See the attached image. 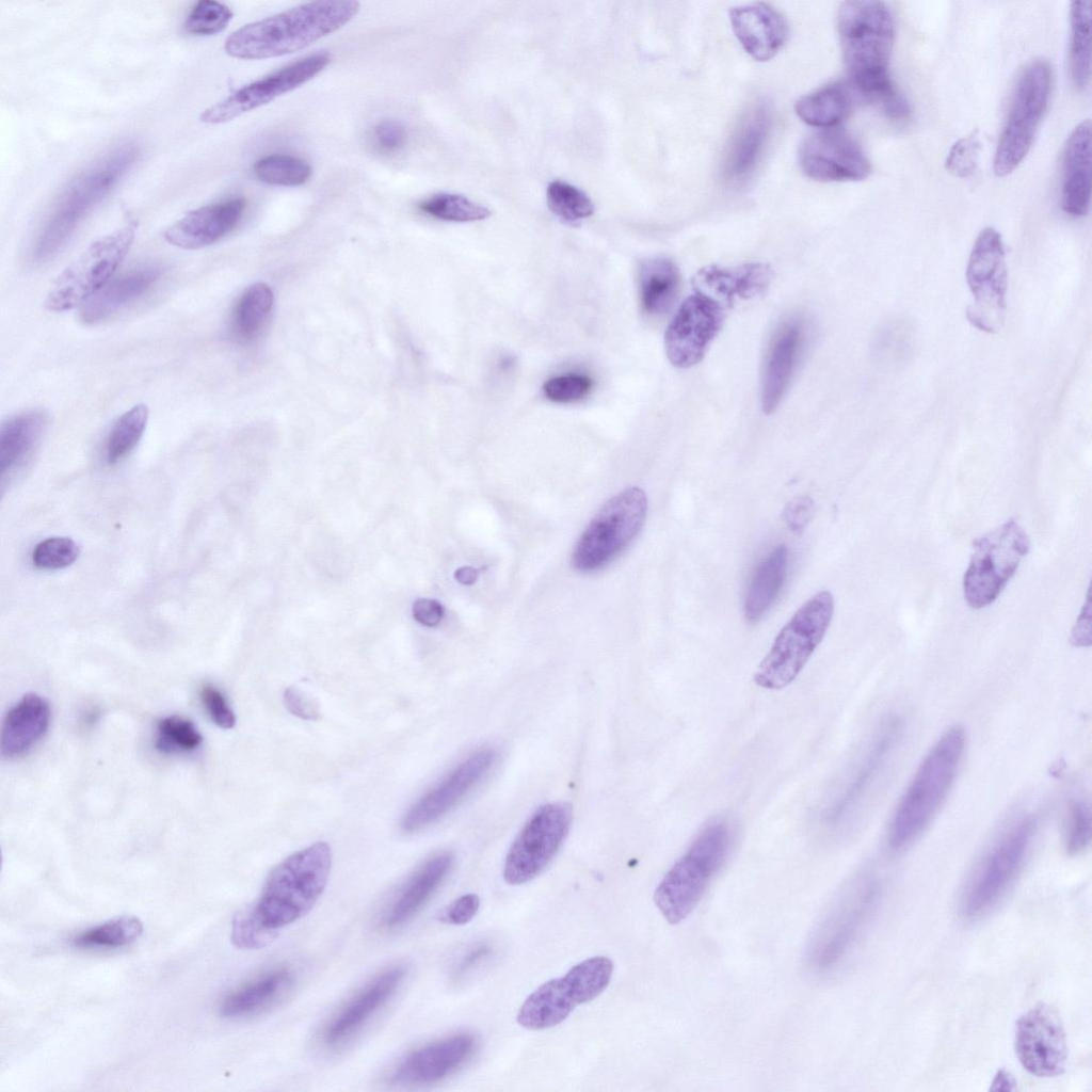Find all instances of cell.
<instances>
[{
  "label": "cell",
  "instance_id": "obj_55",
  "mask_svg": "<svg viewBox=\"0 0 1092 1092\" xmlns=\"http://www.w3.org/2000/svg\"><path fill=\"white\" fill-rule=\"evenodd\" d=\"M480 898L476 894H465L451 902L441 913L440 920L450 925H465L478 913Z\"/></svg>",
  "mask_w": 1092,
  "mask_h": 1092
},
{
  "label": "cell",
  "instance_id": "obj_13",
  "mask_svg": "<svg viewBox=\"0 0 1092 1092\" xmlns=\"http://www.w3.org/2000/svg\"><path fill=\"white\" fill-rule=\"evenodd\" d=\"M966 280L973 303L966 316L978 330L997 333L1006 315L1007 268L1000 234L986 227L978 235L967 263Z\"/></svg>",
  "mask_w": 1092,
  "mask_h": 1092
},
{
  "label": "cell",
  "instance_id": "obj_35",
  "mask_svg": "<svg viewBox=\"0 0 1092 1092\" xmlns=\"http://www.w3.org/2000/svg\"><path fill=\"white\" fill-rule=\"evenodd\" d=\"M576 1006L565 979H550L526 998L518 1010L517 1022L529 1030L551 1028L562 1023Z\"/></svg>",
  "mask_w": 1092,
  "mask_h": 1092
},
{
  "label": "cell",
  "instance_id": "obj_36",
  "mask_svg": "<svg viewBox=\"0 0 1092 1092\" xmlns=\"http://www.w3.org/2000/svg\"><path fill=\"white\" fill-rule=\"evenodd\" d=\"M788 548L777 545L757 566L750 582L743 613L749 623H757L770 610L784 585L788 567Z\"/></svg>",
  "mask_w": 1092,
  "mask_h": 1092
},
{
  "label": "cell",
  "instance_id": "obj_8",
  "mask_svg": "<svg viewBox=\"0 0 1092 1092\" xmlns=\"http://www.w3.org/2000/svg\"><path fill=\"white\" fill-rule=\"evenodd\" d=\"M1051 79L1044 59H1034L1021 70L994 152L996 176L1011 174L1028 155L1048 106Z\"/></svg>",
  "mask_w": 1092,
  "mask_h": 1092
},
{
  "label": "cell",
  "instance_id": "obj_45",
  "mask_svg": "<svg viewBox=\"0 0 1092 1092\" xmlns=\"http://www.w3.org/2000/svg\"><path fill=\"white\" fill-rule=\"evenodd\" d=\"M428 215L448 222L480 221L491 215V210L461 194L437 193L419 205Z\"/></svg>",
  "mask_w": 1092,
  "mask_h": 1092
},
{
  "label": "cell",
  "instance_id": "obj_28",
  "mask_svg": "<svg viewBox=\"0 0 1092 1092\" xmlns=\"http://www.w3.org/2000/svg\"><path fill=\"white\" fill-rule=\"evenodd\" d=\"M770 124L766 103H755L741 115L724 154L722 172L727 180L743 179L753 171L768 139Z\"/></svg>",
  "mask_w": 1092,
  "mask_h": 1092
},
{
  "label": "cell",
  "instance_id": "obj_30",
  "mask_svg": "<svg viewBox=\"0 0 1092 1092\" xmlns=\"http://www.w3.org/2000/svg\"><path fill=\"white\" fill-rule=\"evenodd\" d=\"M50 724L48 702L36 693L25 694L4 716L1 753L17 758L29 753L46 735Z\"/></svg>",
  "mask_w": 1092,
  "mask_h": 1092
},
{
  "label": "cell",
  "instance_id": "obj_43",
  "mask_svg": "<svg viewBox=\"0 0 1092 1092\" xmlns=\"http://www.w3.org/2000/svg\"><path fill=\"white\" fill-rule=\"evenodd\" d=\"M148 416L147 405L139 403L114 421L106 443V459L109 464L117 463L138 445L146 429Z\"/></svg>",
  "mask_w": 1092,
  "mask_h": 1092
},
{
  "label": "cell",
  "instance_id": "obj_5",
  "mask_svg": "<svg viewBox=\"0 0 1092 1092\" xmlns=\"http://www.w3.org/2000/svg\"><path fill=\"white\" fill-rule=\"evenodd\" d=\"M965 749L962 727L947 729L927 753L903 792L888 829V842L901 849L915 840L944 804Z\"/></svg>",
  "mask_w": 1092,
  "mask_h": 1092
},
{
  "label": "cell",
  "instance_id": "obj_12",
  "mask_svg": "<svg viewBox=\"0 0 1092 1092\" xmlns=\"http://www.w3.org/2000/svg\"><path fill=\"white\" fill-rule=\"evenodd\" d=\"M1034 828L1030 817L1018 820L984 854L961 896L960 909L965 917L980 916L1006 893L1023 867Z\"/></svg>",
  "mask_w": 1092,
  "mask_h": 1092
},
{
  "label": "cell",
  "instance_id": "obj_60",
  "mask_svg": "<svg viewBox=\"0 0 1092 1092\" xmlns=\"http://www.w3.org/2000/svg\"><path fill=\"white\" fill-rule=\"evenodd\" d=\"M489 952V947L486 945H478L468 951L462 959L457 966V973L466 971L468 968L476 965L481 959H483Z\"/></svg>",
  "mask_w": 1092,
  "mask_h": 1092
},
{
  "label": "cell",
  "instance_id": "obj_37",
  "mask_svg": "<svg viewBox=\"0 0 1092 1092\" xmlns=\"http://www.w3.org/2000/svg\"><path fill=\"white\" fill-rule=\"evenodd\" d=\"M639 293L644 312L649 316L664 315L675 302L680 275L677 266L665 257H652L639 267Z\"/></svg>",
  "mask_w": 1092,
  "mask_h": 1092
},
{
  "label": "cell",
  "instance_id": "obj_34",
  "mask_svg": "<svg viewBox=\"0 0 1092 1092\" xmlns=\"http://www.w3.org/2000/svg\"><path fill=\"white\" fill-rule=\"evenodd\" d=\"M160 267H144L124 274L89 299L80 309V320L95 324L145 294L162 276Z\"/></svg>",
  "mask_w": 1092,
  "mask_h": 1092
},
{
  "label": "cell",
  "instance_id": "obj_9",
  "mask_svg": "<svg viewBox=\"0 0 1092 1092\" xmlns=\"http://www.w3.org/2000/svg\"><path fill=\"white\" fill-rule=\"evenodd\" d=\"M647 514V497L638 486L613 496L592 518L579 536L571 563L580 573L605 568L629 546L642 529Z\"/></svg>",
  "mask_w": 1092,
  "mask_h": 1092
},
{
  "label": "cell",
  "instance_id": "obj_21",
  "mask_svg": "<svg viewBox=\"0 0 1092 1092\" xmlns=\"http://www.w3.org/2000/svg\"><path fill=\"white\" fill-rule=\"evenodd\" d=\"M476 1038L456 1033L407 1054L395 1067L390 1081L395 1085H428L440 1081L461 1065L473 1051Z\"/></svg>",
  "mask_w": 1092,
  "mask_h": 1092
},
{
  "label": "cell",
  "instance_id": "obj_23",
  "mask_svg": "<svg viewBox=\"0 0 1092 1092\" xmlns=\"http://www.w3.org/2000/svg\"><path fill=\"white\" fill-rule=\"evenodd\" d=\"M405 975L403 965H394L373 977L331 1018L323 1042L336 1046L353 1037L394 995Z\"/></svg>",
  "mask_w": 1092,
  "mask_h": 1092
},
{
  "label": "cell",
  "instance_id": "obj_39",
  "mask_svg": "<svg viewBox=\"0 0 1092 1092\" xmlns=\"http://www.w3.org/2000/svg\"><path fill=\"white\" fill-rule=\"evenodd\" d=\"M274 294L270 286L256 283L238 299L231 315L230 330L239 342L254 340L264 326L272 310Z\"/></svg>",
  "mask_w": 1092,
  "mask_h": 1092
},
{
  "label": "cell",
  "instance_id": "obj_44",
  "mask_svg": "<svg viewBox=\"0 0 1092 1092\" xmlns=\"http://www.w3.org/2000/svg\"><path fill=\"white\" fill-rule=\"evenodd\" d=\"M253 173L258 180L269 184L295 187L309 179L311 166L301 158L274 154L257 160Z\"/></svg>",
  "mask_w": 1092,
  "mask_h": 1092
},
{
  "label": "cell",
  "instance_id": "obj_27",
  "mask_svg": "<svg viewBox=\"0 0 1092 1092\" xmlns=\"http://www.w3.org/2000/svg\"><path fill=\"white\" fill-rule=\"evenodd\" d=\"M1091 199V122H1081L1070 134L1062 159L1061 208L1072 218L1089 211Z\"/></svg>",
  "mask_w": 1092,
  "mask_h": 1092
},
{
  "label": "cell",
  "instance_id": "obj_33",
  "mask_svg": "<svg viewBox=\"0 0 1092 1092\" xmlns=\"http://www.w3.org/2000/svg\"><path fill=\"white\" fill-rule=\"evenodd\" d=\"M290 968L279 966L230 991L222 999L219 1012L225 1018L258 1014L282 999L293 984Z\"/></svg>",
  "mask_w": 1092,
  "mask_h": 1092
},
{
  "label": "cell",
  "instance_id": "obj_24",
  "mask_svg": "<svg viewBox=\"0 0 1092 1092\" xmlns=\"http://www.w3.org/2000/svg\"><path fill=\"white\" fill-rule=\"evenodd\" d=\"M245 206L243 197H231L191 210L165 230L164 239L184 250L211 245L235 229Z\"/></svg>",
  "mask_w": 1092,
  "mask_h": 1092
},
{
  "label": "cell",
  "instance_id": "obj_40",
  "mask_svg": "<svg viewBox=\"0 0 1092 1092\" xmlns=\"http://www.w3.org/2000/svg\"><path fill=\"white\" fill-rule=\"evenodd\" d=\"M1091 1H1072L1070 6V75L1077 90H1085L1091 74Z\"/></svg>",
  "mask_w": 1092,
  "mask_h": 1092
},
{
  "label": "cell",
  "instance_id": "obj_54",
  "mask_svg": "<svg viewBox=\"0 0 1092 1092\" xmlns=\"http://www.w3.org/2000/svg\"><path fill=\"white\" fill-rule=\"evenodd\" d=\"M372 140L379 150L391 154L404 147L407 132L399 122L383 121L373 127Z\"/></svg>",
  "mask_w": 1092,
  "mask_h": 1092
},
{
  "label": "cell",
  "instance_id": "obj_58",
  "mask_svg": "<svg viewBox=\"0 0 1092 1092\" xmlns=\"http://www.w3.org/2000/svg\"><path fill=\"white\" fill-rule=\"evenodd\" d=\"M414 619L429 627L439 624L444 616V607L435 599L418 598L413 605Z\"/></svg>",
  "mask_w": 1092,
  "mask_h": 1092
},
{
  "label": "cell",
  "instance_id": "obj_42",
  "mask_svg": "<svg viewBox=\"0 0 1092 1092\" xmlns=\"http://www.w3.org/2000/svg\"><path fill=\"white\" fill-rule=\"evenodd\" d=\"M613 963L607 957L596 956L574 965L563 976L577 1005L587 1003L600 995L610 983Z\"/></svg>",
  "mask_w": 1092,
  "mask_h": 1092
},
{
  "label": "cell",
  "instance_id": "obj_19",
  "mask_svg": "<svg viewBox=\"0 0 1092 1092\" xmlns=\"http://www.w3.org/2000/svg\"><path fill=\"white\" fill-rule=\"evenodd\" d=\"M803 173L818 181H855L866 178L871 165L858 143L839 128L821 129L800 145Z\"/></svg>",
  "mask_w": 1092,
  "mask_h": 1092
},
{
  "label": "cell",
  "instance_id": "obj_3",
  "mask_svg": "<svg viewBox=\"0 0 1092 1092\" xmlns=\"http://www.w3.org/2000/svg\"><path fill=\"white\" fill-rule=\"evenodd\" d=\"M354 0H319L294 6L234 31L227 54L244 60L282 57L302 50L337 31L358 13Z\"/></svg>",
  "mask_w": 1092,
  "mask_h": 1092
},
{
  "label": "cell",
  "instance_id": "obj_26",
  "mask_svg": "<svg viewBox=\"0 0 1092 1092\" xmlns=\"http://www.w3.org/2000/svg\"><path fill=\"white\" fill-rule=\"evenodd\" d=\"M901 733L902 722L897 717L888 719L882 725L850 782L830 807L825 816L829 823L839 822L864 798L888 761L900 739Z\"/></svg>",
  "mask_w": 1092,
  "mask_h": 1092
},
{
  "label": "cell",
  "instance_id": "obj_16",
  "mask_svg": "<svg viewBox=\"0 0 1092 1092\" xmlns=\"http://www.w3.org/2000/svg\"><path fill=\"white\" fill-rule=\"evenodd\" d=\"M725 312L720 301L697 291L679 306L664 333L670 363L690 368L702 360L709 344L721 331Z\"/></svg>",
  "mask_w": 1092,
  "mask_h": 1092
},
{
  "label": "cell",
  "instance_id": "obj_56",
  "mask_svg": "<svg viewBox=\"0 0 1092 1092\" xmlns=\"http://www.w3.org/2000/svg\"><path fill=\"white\" fill-rule=\"evenodd\" d=\"M815 511V504L810 497L799 496L789 501L783 512V518L787 527L801 533L810 521Z\"/></svg>",
  "mask_w": 1092,
  "mask_h": 1092
},
{
  "label": "cell",
  "instance_id": "obj_38",
  "mask_svg": "<svg viewBox=\"0 0 1092 1092\" xmlns=\"http://www.w3.org/2000/svg\"><path fill=\"white\" fill-rule=\"evenodd\" d=\"M852 99L841 83H830L805 95L794 106L797 115L807 125L836 128L849 115Z\"/></svg>",
  "mask_w": 1092,
  "mask_h": 1092
},
{
  "label": "cell",
  "instance_id": "obj_14",
  "mask_svg": "<svg viewBox=\"0 0 1092 1092\" xmlns=\"http://www.w3.org/2000/svg\"><path fill=\"white\" fill-rule=\"evenodd\" d=\"M572 807L556 802L541 806L512 844L503 867L504 881L520 885L535 878L553 858L567 835Z\"/></svg>",
  "mask_w": 1092,
  "mask_h": 1092
},
{
  "label": "cell",
  "instance_id": "obj_4",
  "mask_svg": "<svg viewBox=\"0 0 1092 1092\" xmlns=\"http://www.w3.org/2000/svg\"><path fill=\"white\" fill-rule=\"evenodd\" d=\"M139 157L131 142L115 146L76 174L55 197L37 235L32 259L44 262L68 242L83 219L114 189Z\"/></svg>",
  "mask_w": 1092,
  "mask_h": 1092
},
{
  "label": "cell",
  "instance_id": "obj_17",
  "mask_svg": "<svg viewBox=\"0 0 1092 1092\" xmlns=\"http://www.w3.org/2000/svg\"><path fill=\"white\" fill-rule=\"evenodd\" d=\"M331 60L330 53L317 52L295 61L243 85L228 97L207 108L202 113L200 121L207 124H222L267 105L312 79L330 64Z\"/></svg>",
  "mask_w": 1092,
  "mask_h": 1092
},
{
  "label": "cell",
  "instance_id": "obj_57",
  "mask_svg": "<svg viewBox=\"0 0 1092 1092\" xmlns=\"http://www.w3.org/2000/svg\"><path fill=\"white\" fill-rule=\"evenodd\" d=\"M288 710L304 720H316L319 717L317 706L295 688H288L284 693Z\"/></svg>",
  "mask_w": 1092,
  "mask_h": 1092
},
{
  "label": "cell",
  "instance_id": "obj_29",
  "mask_svg": "<svg viewBox=\"0 0 1092 1092\" xmlns=\"http://www.w3.org/2000/svg\"><path fill=\"white\" fill-rule=\"evenodd\" d=\"M452 854L444 851L423 862L404 882L383 914L387 928H397L412 919L428 902L448 874Z\"/></svg>",
  "mask_w": 1092,
  "mask_h": 1092
},
{
  "label": "cell",
  "instance_id": "obj_52",
  "mask_svg": "<svg viewBox=\"0 0 1092 1092\" xmlns=\"http://www.w3.org/2000/svg\"><path fill=\"white\" fill-rule=\"evenodd\" d=\"M979 150V134L975 130L952 145L946 158V168L957 177H969L977 167Z\"/></svg>",
  "mask_w": 1092,
  "mask_h": 1092
},
{
  "label": "cell",
  "instance_id": "obj_51",
  "mask_svg": "<svg viewBox=\"0 0 1092 1092\" xmlns=\"http://www.w3.org/2000/svg\"><path fill=\"white\" fill-rule=\"evenodd\" d=\"M592 380L583 374H565L549 379L543 385L545 396L557 403H573L582 400L591 391Z\"/></svg>",
  "mask_w": 1092,
  "mask_h": 1092
},
{
  "label": "cell",
  "instance_id": "obj_18",
  "mask_svg": "<svg viewBox=\"0 0 1092 1092\" xmlns=\"http://www.w3.org/2000/svg\"><path fill=\"white\" fill-rule=\"evenodd\" d=\"M1015 1053L1022 1066L1038 1077L1060 1075L1065 1067V1032L1056 1010L1040 1003L1016 1023Z\"/></svg>",
  "mask_w": 1092,
  "mask_h": 1092
},
{
  "label": "cell",
  "instance_id": "obj_59",
  "mask_svg": "<svg viewBox=\"0 0 1092 1092\" xmlns=\"http://www.w3.org/2000/svg\"><path fill=\"white\" fill-rule=\"evenodd\" d=\"M1071 642L1076 646H1088L1091 643V598L1090 591L1081 612L1074 625Z\"/></svg>",
  "mask_w": 1092,
  "mask_h": 1092
},
{
  "label": "cell",
  "instance_id": "obj_62",
  "mask_svg": "<svg viewBox=\"0 0 1092 1092\" xmlns=\"http://www.w3.org/2000/svg\"><path fill=\"white\" fill-rule=\"evenodd\" d=\"M97 719H98V711L95 708H91L89 710H85V713L82 717V723L85 726H90L94 722H96Z\"/></svg>",
  "mask_w": 1092,
  "mask_h": 1092
},
{
  "label": "cell",
  "instance_id": "obj_41",
  "mask_svg": "<svg viewBox=\"0 0 1092 1092\" xmlns=\"http://www.w3.org/2000/svg\"><path fill=\"white\" fill-rule=\"evenodd\" d=\"M142 932L139 918L122 916L80 932L71 938V944L82 949H112L133 943Z\"/></svg>",
  "mask_w": 1092,
  "mask_h": 1092
},
{
  "label": "cell",
  "instance_id": "obj_31",
  "mask_svg": "<svg viewBox=\"0 0 1092 1092\" xmlns=\"http://www.w3.org/2000/svg\"><path fill=\"white\" fill-rule=\"evenodd\" d=\"M770 266L752 262L737 268L708 266L695 275L696 290L713 294V299L722 298L728 305L737 299L750 300L762 294L772 280Z\"/></svg>",
  "mask_w": 1092,
  "mask_h": 1092
},
{
  "label": "cell",
  "instance_id": "obj_49",
  "mask_svg": "<svg viewBox=\"0 0 1092 1092\" xmlns=\"http://www.w3.org/2000/svg\"><path fill=\"white\" fill-rule=\"evenodd\" d=\"M79 555L80 548L74 540L53 536L35 546L32 561L41 569H60L71 565Z\"/></svg>",
  "mask_w": 1092,
  "mask_h": 1092
},
{
  "label": "cell",
  "instance_id": "obj_6",
  "mask_svg": "<svg viewBox=\"0 0 1092 1092\" xmlns=\"http://www.w3.org/2000/svg\"><path fill=\"white\" fill-rule=\"evenodd\" d=\"M730 844L727 822L714 820L668 870L655 889L654 902L670 924L681 921L693 911L724 864Z\"/></svg>",
  "mask_w": 1092,
  "mask_h": 1092
},
{
  "label": "cell",
  "instance_id": "obj_48",
  "mask_svg": "<svg viewBox=\"0 0 1092 1092\" xmlns=\"http://www.w3.org/2000/svg\"><path fill=\"white\" fill-rule=\"evenodd\" d=\"M224 3L202 0L194 4L183 22V30L194 35H212L223 31L232 18Z\"/></svg>",
  "mask_w": 1092,
  "mask_h": 1092
},
{
  "label": "cell",
  "instance_id": "obj_20",
  "mask_svg": "<svg viewBox=\"0 0 1092 1092\" xmlns=\"http://www.w3.org/2000/svg\"><path fill=\"white\" fill-rule=\"evenodd\" d=\"M496 756L493 749H481L459 764L411 806L401 822L402 830L419 831L448 813L484 778Z\"/></svg>",
  "mask_w": 1092,
  "mask_h": 1092
},
{
  "label": "cell",
  "instance_id": "obj_15",
  "mask_svg": "<svg viewBox=\"0 0 1092 1092\" xmlns=\"http://www.w3.org/2000/svg\"><path fill=\"white\" fill-rule=\"evenodd\" d=\"M877 898L873 883L840 895L818 922L808 944V960L818 969L834 966L853 944Z\"/></svg>",
  "mask_w": 1092,
  "mask_h": 1092
},
{
  "label": "cell",
  "instance_id": "obj_53",
  "mask_svg": "<svg viewBox=\"0 0 1092 1092\" xmlns=\"http://www.w3.org/2000/svg\"><path fill=\"white\" fill-rule=\"evenodd\" d=\"M202 704L210 719L221 728L235 726L236 717L224 694L213 685L205 684L199 692Z\"/></svg>",
  "mask_w": 1092,
  "mask_h": 1092
},
{
  "label": "cell",
  "instance_id": "obj_7",
  "mask_svg": "<svg viewBox=\"0 0 1092 1092\" xmlns=\"http://www.w3.org/2000/svg\"><path fill=\"white\" fill-rule=\"evenodd\" d=\"M834 613L831 592L807 599L783 626L759 663L754 682L767 690L790 685L823 640Z\"/></svg>",
  "mask_w": 1092,
  "mask_h": 1092
},
{
  "label": "cell",
  "instance_id": "obj_47",
  "mask_svg": "<svg viewBox=\"0 0 1092 1092\" xmlns=\"http://www.w3.org/2000/svg\"><path fill=\"white\" fill-rule=\"evenodd\" d=\"M156 729V749L164 754L191 752L203 742L195 724L183 717H165L159 720Z\"/></svg>",
  "mask_w": 1092,
  "mask_h": 1092
},
{
  "label": "cell",
  "instance_id": "obj_25",
  "mask_svg": "<svg viewBox=\"0 0 1092 1092\" xmlns=\"http://www.w3.org/2000/svg\"><path fill=\"white\" fill-rule=\"evenodd\" d=\"M733 31L744 51L756 61H768L784 46L788 26L780 12L766 3L735 6L729 12Z\"/></svg>",
  "mask_w": 1092,
  "mask_h": 1092
},
{
  "label": "cell",
  "instance_id": "obj_11",
  "mask_svg": "<svg viewBox=\"0 0 1092 1092\" xmlns=\"http://www.w3.org/2000/svg\"><path fill=\"white\" fill-rule=\"evenodd\" d=\"M1029 547V536L1013 519L977 539L963 579L964 597L968 606L980 609L995 601L1015 574Z\"/></svg>",
  "mask_w": 1092,
  "mask_h": 1092
},
{
  "label": "cell",
  "instance_id": "obj_22",
  "mask_svg": "<svg viewBox=\"0 0 1092 1092\" xmlns=\"http://www.w3.org/2000/svg\"><path fill=\"white\" fill-rule=\"evenodd\" d=\"M806 338L807 325L799 317L785 321L772 337L762 369L764 413H773L782 401L798 368Z\"/></svg>",
  "mask_w": 1092,
  "mask_h": 1092
},
{
  "label": "cell",
  "instance_id": "obj_50",
  "mask_svg": "<svg viewBox=\"0 0 1092 1092\" xmlns=\"http://www.w3.org/2000/svg\"><path fill=\"white\" fill-rule=\"evenodd\" d=\"M1091 812L1082 800H1074L1067 808L1065 824V849L1069 854L1082 853L1091 841Z\"/></svg>",
  "mask_w": 1092,
  "mask_h": 1092
},
{
  "label": "cell",
  "instance_id": "obj_61",
  "mask_svg": "<svg viewBox=\"0 0 1092 1092\" xmlns=\"http://www.w3.org/2000/svg\"><path fill=\"white\" fill-rule=\"evenodd\" d=\"M454 578L460 583L469 585L477 581L478 571L471 566H462L455 571Z\"/></svg>",
  "mask_w": 1092,
  "mask_h": 1092
},
{
  "label": "cell",
  "instance_id": "obj_46",
  "mask_svg": "<svg viewBox=\"0 0 1092 1092\" xmlns=\"http://www.w3.org/2000/svg\"><path fill=\"white\" fill-rule=\"evenodd\" d=\"M546 199L551 212L569 224L589 218L594 212V204L588 194L562 180L548 184Z\"/></svg>",
  "mask_w": 1092,
  "mask_h": 1092
},
{
  "label": "cell",
  "instance_id": "obj_10",
  "mask_svg": "<svg viewBox=\"0 0 1092 1092\" xmlns=\"http://www.w3.org/2000/svg\"><path fill=\"white\" fill-rule=\"evenodd\" d=\"M135 226L129 223L91 243L57 276L47 292L45 307L55 312L66 311L82 306L103 288L126 257Z\"/></svg>",
  "mask_w": 1092,
  "mask_h": 1092
},
{
  "label": "cell",
  "instance_id": "obj_2",
  "mask_svg": "<svg viewBox=\"0 0 1092 1092\" xmlns=\"http://www.w3.org/2000/svg\"><path fill=\"white\" fill-rule=\"evenodd\" d=\"M837 28L852 84L883 110L900 95L889 75L895 23L888 5L873 0L846 1L838 10Z\"/></svg>",
  "mask_w": 1092,
  "mask_h": 1092
},
{
  "label": "cell",
  "instance_id": "obj_32",
  "mask_svg": "<svg viewBox=\"0 0 1092 1092\" xmlns=\"http://www.w3.org/2000/svg\"><path fill=\"white\" fill-rule=\"evenodd\" d=\"M47 423L42 411H30L2 422L0 428L1 486L10 484L30 461Z\"/></svg>",
  "mask_w": 1092,
  "mask_h": 1092
},
{
  "label": "cell",
  "instance_id": "obj_1",
  "mask_svg": "<svg viewBox=\"0 0 1092 1092\" xmlns=\"http://www.w3.org/2000/svg\"><path fill=\"white\" fill-rule=\"evenodd\" d=\"M331 864L330 846L317 842L272 868L258 899L234 917L232 944L242 949L262 948L278 930L306 915L327 884Z\"/></svg>",
  "mask_w": 1092,
  "mask_h": 1092
}]
</instances>
